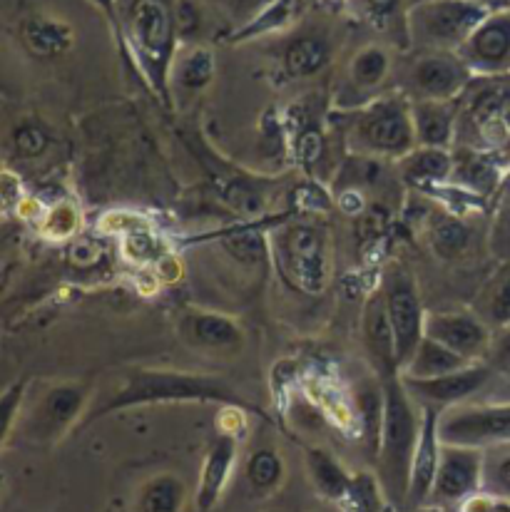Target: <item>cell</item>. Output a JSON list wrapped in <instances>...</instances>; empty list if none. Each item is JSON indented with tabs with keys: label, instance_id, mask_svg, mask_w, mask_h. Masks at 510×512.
Instances as JSON below:
<instances>
[{
	"label": "cell",
	"instance_id": "22",
	"mask_svg": "<svg viewBox=\"0 0 510 512\" xmlns=\"http://www.w3.org/2000/svg\"><path fill=\"white\" fill-rule=\"evenodd\" d=\"M471 363L473 361L463 358L461 353H456L453 348L443 346L441 341L431 339V336H423L421 343L416 346V351H413V356L401 366V376L426 381V378L456 373L461 371V368L471 366Z\"/></svg>",
	"mask_w": 510,
	"mask_h": 512
},
{
	"label": "cell",
	"instance_id": "27",
	"mask_svg": "<svg viewBox=\"0 0 510 512\" xmlns=\"http://www.w3.org/2000/svg\"><path fill=\"white\" fill-rule=\"evenodd\" d=\"M306 465H309L311 483H314V488L319 490L324 498L341 500L344 495L351 493L349 475L344 473V468H341L326 450L311 448L309 453H306Z\"/></svg>",
	"mask_w": 510,
	"mask_h": 512
},
{
	"label": "cell",
	"instance_id": "25",
	"mask_svg": "<svg viewBox=\"0 0 510 512\" xmlns=\"http://www.w3.org/2000/svg\"><path fill=\"white\" fill-rule=\"evenodd\" d=\"M214 80V55L204 43L180 45L170 68V85L197 95Z\"/></svg>",
	"mask_w": 510,
	"mask_h": 512
},
{
	"label": "cell",
	"instance_id": "37",
	"mask_svg": "<svg viewBox=\"0 0 510 512\" xmlns=\"http://www.w3.org/2000/svg\"><path fill=\"white\" fill-rule=\"evenodd\" d=\"M23 393H25V381L13 383V386L5 391L3 406H0V416H3V433H8L10 421H13V416H15V406H20V401H23Z\"/></svg>",
	"mask_w": 510,
	"mask_h": 512
},
{
	"label": "cell",
	"instance_id": "9",
	"mask_svg": "<svg viewBox=\"0 0 510 512\" xmlns=\"http://www.w3.org/2000/svg\"><path fill=\"white\" fill-rule=\"evenodd\" d=\"M473 78L476 75L458 58V53H446V50L418 53L406 73L408 97L438 102L461 100Z\"/></svg>",
	"mask_w": 510,
	"mask_h": 512
},
{
	"label": "cell",
	"instance_id": "36",
	"mask_svg": "<svg viewBox=\"0 0 510 512\" xmlns=\"http://www.w3.org/2000/svg\"><path fill=\"white\" fill-rule=\"evenodd\" d=\"M13 150L18 155H23L25 160H33V157H40L50 147V135L40 125H33V122H23L13 130Z\"/></svg>",
	"mask_w": 510,
	"mask_h": 512
},
{
	"label": "cell",
	"instance_id": "23",
	"mask_svg": "<svg viewBox=\"0 0 510 512\" xmlns=\"http://www.w3.org/2000/svg\"><path fill=\"white\" fill-rule=\"evenodd\" d=\"M391 65H394V60H391L389 48L384 43H366L351 55L346 78L356 92L369 95V100H374V92L381 90L389 80Z\"/></svg>",
	"mask_w": 510,
	"mask_h": 512
},
{
	"label": "cell",
	"instance_id": "13",
	"mask_svg": "<svg viewBox=\"0 0 510 512\" xmlns=\"http://www.w3.org/2000/svg\"><path fill=\"white\" fill-rule=\"evenodd\" d=\"M426 336L478 363L491 353L493 336L486 321L468 311H428Z\"/></svg>",
	"mask_w": 510,
	"mask_h": 512
},
{
	"label": "cell",
	"instance_id": "31",
	"mask_svg": "<svg viewBox=\"0 0 510 512\" xmlns=\"http://www.w3.org/2000/svg\"><path fill=\"white\" fill-rule=\"evenodd\" d=\"M222 247L234 256L242 264H254L264 266L269 261V244L267 237L262 232H254V229L244 227L239 232L224 234Z\"/></svg>",
	"mask_w": 510,
	"mask_h": 512
},
{
	"label": "cell",
	"instance_id": "38",
	"mask_svg": "<svg viewBox=\"0 0 510 512\" xmlns=\"http://www.w3.org/2000/svg\"><path fill=\"white\" fill-rule=\"evenodd\" d=\"M359 3L374 23H384V20L394 18L396 8H399V0H359Z\"/></svg>",
	"mask_w": 510,
	"mask_h": 512
},
{
	"label": "cell",
	"instance_id": "21",
	"mask_svg": "<svg viewBox=\"0 0 510 512\" xmlns=\"http://www.w3.org/2000/svg\"><path fill=\"white\" fill-rule=\"evenodd\" d=\"M331 60V43L321 33H304L289 40L282 50V70L287 78L306 80L319 75Z\"/></svg>",
	"mask_w": 510,
	"mask_h": 512
},
{
	"label": "cell",
	"instance_id": "14",
	"mask_svg": "<svg viewBox=\"0 0 510 512\" xmlns=\"http://www.w3.org/2000/svg\"><path fill=\"white\" fill-rule=\"evenodd\" d=\"M421 408V428H418L416 450H413L411 460V480H408V503L416 508L428 493H433V483H436L438 463H441V450L443 440L438 433V418L441 411L431 406H418Z\"/></svg>",
	"mask_w": 510,
	"mask_h": 512
},
{
	"label": "cell",
	"instance_id": "41",
	"mask_svg": "<svg viewBox=\"0 0 510 512\" xmlns=\"http://www.w3.org/2000/svg\"><path fill=\"white\" fill-rule=\"evenodd\" d=\"M416 512H441V510H436V508H428V510H416Z\"/></svg>",
	"mask_w": 510,
	"mask_h": 512
},
{
	"label": "cell",
	"instance_id": "19",
	"mask_svg": "<svg viewBox=\"0 0 510 512\" xmlns=\"http://www.w3.org/2000/svg\"><path fill=\"white\" fill-rule=\"evenodd\" d=\"M396 167H399V177L406 187L433 192V189L443 187L453 177L456 157H453L451 150L418 145L406 157H401Z\"/></svg>",
	"mask_w": 510,
	"mask_h": 512
},
{
	"label": "cell",
	"instance_id": "29",
	"mask_svg": "<svg viewBox=\"0 0 510 512\" xmlns=\"http://www.w3.org/2000/svg\"><path fill=\"white\" fill-rule=\"evenodd\" d=\"M185 503V485L175 475H157L142 488L140 512H180Z\"/></svg>",
	"mask_w": 510,
	"mask_h": 512
},
{
	"label": "cell",
	"instance_id": "16",
	"mask_svg": "<svg viewBox=\"0 0 510 512\" xmlns=\"http://www.w3.org/2000/svg\"><path fill=\"white\" fill-rule=\"evenodd\" d=\"M458 112H461V100H411L413 130H416L418 145L451 150L458 135Z\"/></svg>",
	"mask_w": 510,
	"mask_h": 512
},
{
	"label": "cell",
	"instance_id": "1",
	"mask_svg": "<svg viewBox=\"0 0 510 512\" xmlns=\"http://www.w3.org/2000/svg\"><path fill=\"white\" fill-rule=\"evenodd\" d=\"M152 403H219V406L252 411V406L219 378L202 376V373L165 371V368H137L127 373L125 383L102 406L88 411V421L125 411V408L152 406Z\"/></svg>",
	"mask_w": 510,
	"mask_h": 512
},
{
	"label": "cell",
	"instance_id": "10",
	"mask_svg": "<svg viewBox=\"0 0 510 512\" xmlns=\"http://www.w3.org/2000/svg\"><path fill=\"white\" fill-rule=\"evenodd\" d=\"M438 433L443 445L481 448L510 440V406H453L441 411Z\"/></svg>",
	"mask_w": 510,
	"mask_h": 512
},
{
	"label": "cell",
	"instance_id": "34",
	"mask_svg": "<svg viewBox=\"0 0 510 512\" xmlns=\"http://www.w3.org/2000/svg\"><path fill=\"white\" fill-rule=\"evenodd\" d=\"M202 3L209 13L232 20V23H239L237 30H242L244 25L252 23L262 10H267L274 0H202ZM237 30H234V33H237Z\"/></svg>",
	"mask_w": 510,
	"mask_h": 512
},
{
	"label": "cell",
	"instance_id": "11",
	"mask_svg": "<svg viewBox=\"0 0 510 512\" xmlns=\"http://www.w3.org/2000/svg\"><path fill=\"white\" fill-rule=\"evenodd\" d=\"M476 78H493L510 68V8L493 10L458 50Z\"/></svg>",
	"mask_w": 510,
	"mask_h": 512
},
{
	"label": "cell",
	"instance_id": "8",
	"mask_svg": "<svg viewBox=\"0 0 510 512\" xmlns=\"http://www.w3.org/2000/svg\"><path fill=\"white\" fill-rule=\"evenodd\" d=\"M471 150H503L510 145V90L483 87L458 112V135Z\"/></svg>",
	"mask_w": 510,
	"mask_h": 512
},
{
	"label": "cell",
	"instance_id": "7",
	"mask_svg": "<svg viewBox=\"0 0 510 512\" xmlns=\"http://www.w3.org/2000/svg\"><path fill=\"white\" fill-rule=\"evenodd\" d=\"M384 294L386 314H389L391 329L396 339V356H399V368L413 356L416 346L426 336V314L421 294L413 281L411 271L404 264H391L384 271L379 284Z\"/></svg>",
	"mask_w": 510,
	"mask_h": 512
},
{
	"label": "cell",
	"instance_id": "30",
	"mask_svg": "<svg viewBox=\"0 0 510 512\" xmlns=\"http://www.w3.org/2000/svg\"><path fill=\"white\" fill-rule=\"evenodd\" d=\"M304 0H274L267 10L257 15L249 25H244L242 30L234 33V40H247V38H257V35L264 33H274V30L284 28L287 23L297 20L302 15Z\"/></svg>",
	"mask_w": 510,
	"mask_h": 512
},
{
	"label": "cell",
	"instance_id": "6",
	"mask_svg": "<svg viewBox=\"0 0 510 512\" xmlns=\"http://www.w3.org/2000/svg\"><path fill=\"white\" fill-rule=\"evenodd\" d=\"M279 266L284 276L304 294H321L331 279V252L324 229L316 224H289L279 234Z\"/></svg>",
	"mask_w": 510,
	"mask_h": 512
},
{
	"label": "cell",
	"instance_id": "18",
	"mask_svg": "<svg viewBox=\"0 0 510 512\" xmlns=\"http://www.w3.org/2000/svg\"><path fill=\"white\" fill-rule=\"evenodd\" d=\"M182 334L197 348H207V351H239L244 346V331L229 316L217 314V311L192 309L187 311L182 319Z\"/></svg>",
	"mask_w": 510,
	"mask_h": 512
},
{
	"label": "cell",
	"instance_id": "28",
	"mask_svg": "<svg viewBox=\"0 0 510 512\" xmlns=\"http://www.w3.org/2000/svg\"><path fill=\"white\" fill-rule=\"evenodd\" d=\"M431 247L436 256L451 261L466 254L468 244H471V229L458 214H443L441 219H433L431 224Z\"/></svg>",
	"mask_w": 510,
	"mask_h": 512
},
{
	"label": "cell",
	"instance_id": "4",
	"mask_svg": "<svg viewBox=\"0 0 510 512\" xmlns=\"http://www.w3.org/2000/svg\"><path fill=\"white\" fill-rule=\"evenodd\" d=\"M491 13L486 0H416L404 13V30L416 53H458Z\"/></svg>",
	"mask_w": 510,
	"mask_h": 512
},
{
	"label": "cell",
	"instance_id": "12",
	"mask_svg": "<svg viewBox=\"0 0 510 512\" xmlns=\"http://www.w3.org/2000/svg\"><path fill=\"white\" fill-rule=\"evenodd\" d=\"M493 376L491 363H471V366L461 368L456 373H448V376L438 378H426V381H416V378H404L408 396L418 403V406H431L438 411H448L453 406H461L466 403L473 393L481 391Z\"/></svg>",
	"mask_w": 510,
	"mask_h": 512
},
{
	"label": "cell",
	"instance_id": "17",
	"mask_svg": "<svg viewBox=\"0 0 510 512\" xmlns=\"http://www.w3.org/2000/svg\"><path fill=\"white\" fill-rule=\"evenodd\" d=\"M361 329H364L366 351H369L371 361H374L376 373H379V376H386V373L401 371L399 356H396L394 329H391L389 314H386L381 289H376L374 294L369 296V301H366Z\"/></svg>",
	"mask_w": 510,
	"mask_h": 512
},
{
	"label": "cell",
	"instance_id": "39",
	"mask_svg": "<svg viewBox=\"0 0 510 512\" xmlns=\"http://www.w3.org/2000/svg\"><path fill=\"white\" fill-rule=\"evenodd\" d=\"M491 366L510 368V326H506V334L491 346Z\"/></svg>",
	"mask_w": 510,
	"mask_h": 512
},
{
	"label": "cell",
	"instance_id": "15",
	"mask_svg": "<svg viewBox=\"0 0 510 512\" xmlns=\"http://www.w3.org/2000/svg\"><path fill=\"white\" fill-rule=\"evenodd\" d=\"M481 483V450L443 445L433 495L443 503H463Z\"/></svg>",
	"mask_w": 510,
	"mask_h": 512
},
{
	"label": "cell",
	"instance_id": "20",
	"mask_svg": "<svg viewBox=\"0 0 510 512\" xmlns=\"http://www.w3.org/2000/svg\"><path fill=\"white\" fill-rule=\"evenodd\" d=\"M20 40H23L25 50L35 58H60L73 48L75 33L65 20L55 18V15H30L20 25Z\"/></svg>",
	"mask_w": 510,
	"mask_h": 512
},
{
	"label": "cell",
	"instance_id": "40",
	"mask_svg": "<svg viewBox=\"0 0 510 512\" xmlns=\"http://www.w3.org/2000/svg\"><path fill=\"white\" fill-rule=\"evenodd\" d=\"M498 478H501V483L510 490V458H506L501 465H498Z\"/></svg>",
	"mask_w": 510,
	"mask_h": 512
},
{
	"label": "cell",
	"instance_id": "26",
	"mask_svg": "<svg viewBox=\"0 0 510 512\" xmlns=\"http://www.w3.org/2000/svg\"><path fill=\"white\" fill-rule=\"evenodd\" d=\"M234 465V440L229 435H222L217 443L212 445V450L207 453L202 470V483L200 493H197V505L202 510H209L217 503L219 493H222L224 483L229 478V470Z\"/></svg>",
	"mask_w": 510,
	"mask_h": 512
},
{
	"label": "cell",
	"instance_id": "24",
	"mask_svg": "<svg viewBox=\"0 0 510 512\" xmlns=\"http://www.w3.org/2000/svg\"><path fill=\"white\" fill-rule=\"evenodd\" d=\"M85 401H88V386L80 383H60L45 393L43 403L38 406L40 428L48 433H63L78 416H83Z\"/></svg>",
	"mask_w": 510,
	"mask_h": 512
},
{
	"label": "cell",
	"instance_id": "35",
	"mask_svg": "<svg viewBox=\"0 0 510 512\" xmlns=\"http://www.w3.org/2000/svg\"><path fill=\"white\" fill-rule=\"evenodd\" d=\"M481 319L491 326H503V329L510 326V271L498 276L496 284L491 286Z\"/></svg>",
	"mask_w": 510,
	"mask_h": 512
},
{
	"label": "cell",
	"instance_id": "3",
	"mask_svg": "<svg viewBox=\"0 0 510 512\" xmlns=\"http://www.w3.org/2000/svg\"><path fill=\"white\" fill-rule=\"evenodd\" d=\"M384 386V423H381L379 460L389 495L399 503L408 500V480H411V460L416 450L418 428H421V408L408 396L401 371L386 373Z\"/></svg>",
	"mask_w": 510,
	"mask_h": 512
},
{
	"label": "cell",
	"instance_id": "33",
	"mask_svg": "<svg viewBox=\"0 0 510 512\" xmlns=\"http://www.w3.org/2000/svg\"><path fill=\"white\" fill-rule=\"evenodd\" d=\"M453 177H461L463 187H471L473 192L486 194L496 184L498 174L493 170L491 162L486 160V155L473 150L468 157H456V172H453Z\"/></svg>",
	"mask_w": 510,
	"mask_h": 512
},
{
	"label": "cell",
	"instance_id": "32",
	"mask_svg": "<svg viewBox=\"0 0 510 512\" xmlns=\"http://www.w3.org/2000/svg\"><path fill=\"white\" fill-rule=\"evenodd\" d=\"M247 478L257 490L277 488L284 478V460L277 450L262 448L254 450L247 460Z\"/></svg>",
	"mask_w": 510,
	"mask_h": 512
},
{
	"label": "cell",
	"instance_id": "5",
	"mask_svg": "<svg viewBox=\"0 0 510 512\" xmlns=\"http://www.w3.org/2000/svg\"><path fill=\"white\" fill-rule=\"evenodd\" d=\"M127 38L145 73L170 100V68L180 40H177V0H130L125 13Z\"/></svg>",
	"mask_w": 510,
	"mask_h": 512
},
{
	"label": "cell",
	"instance_id": "2",
	"mask_svg": "<svg viewBox=\"0 0 510 512\" xmlns=\"http://www.w3.org/2000/svg\"><path fill=\"white\" fill-rule=\"evenodd\" d=\"M346 145L356 157L396 160L418 147L411 117V97L381 95L351 107L344 122Z\"/></svg>",
	"mask_w": 510,
	"mask_h": 512
}]
</instances>
